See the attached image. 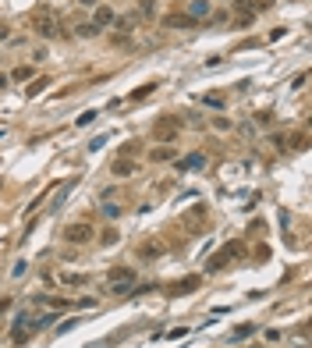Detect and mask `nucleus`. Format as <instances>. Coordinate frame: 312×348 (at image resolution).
<instances>
[{"label":"nucleus","instance_id":"f257e3e1","mask_svg":"<svg viewBox=\"0 0 312 348\" xmlns=\"http://www.w3.org/2000/svg\"><path fill=\"white\" fill-rule=\"evenodd\" d=\"M60 238H64L68 245H89V242L96 238V227H92L89 220H74V224H68V227L60 231Z\"/></svg>","mask_w":312,"mask_h":348},{"label":"nucleus","instance_id":"f03ea898","mask_svg":"<svg viewBox=\"0 0 312 348\" xmlns=\"http://www.w3.org/2000/svg\"><path fill=\"white\" fill-rule=\"evenodd\" d=\"M32 29L43 36V40H54V36H60V29H57V22H54V15H50V8H39V11L32 15Z\"/></svg>","mask_w":312,"mask_h":348},{"label":"nucleus","instance_id":"7ed1b4c3","mask_svg":"<svg viewBox=\"0 0 312 348\" xmlns=\"http://www.w3.org/2000/svg\"><path fill=\"white\" fill-rule=\"evenodd\" d=\"M234 256H245V245H242V242H230V245H224V249H220V252L210 259V266H206V270H210V274H216V270H224V266H227Z\"/></svg>","mask_w":312,"mask_h":348},{"label":"nucleus","instance_id":"20e7f679","mask_svg":"<svg viewBox=\"0 0 312 348\" xmlns=\"http://www.w3.org/2000/svg\"><path fill=\"white\" fill-rule=\"evenodd\" d=\"M174 135H178V121L174 118H160V121L152 125V139L156 142H170Z\"/></svg>","mask_w":312,"mask_h":348},{"label":"nucleus","instance_id":"39448f33","mask_svg":"<svg viewBox=\"0 0 312 348\" xmlns=\"http://www.w3.org/2000/svg\"><path fill=\"white\" fill-rule=\"evenodd\" d=\"M164 252H167V242H164V238H149V242H142V249H138V256H142L146 263L160 259Z\"/></svg>","mask_w":312,"mask_h":348},{"label":"nucleus","instance_id":"423d86ee","mask_svg":"<svg viewBox=\"0 0 312 348\" xmlns=\"http://www.w3.org/2000/svg\"><path fill=\"white\" fill-rule=\"evenodd\" d=\"M213 15V0H188V18L192 22H202Z\"/></svg>","mask_w":312,"mask_h":348},{"label":"nucleus","instance_id":"0eeeda50","mask_svg":"<svg viewBox=\"0 0 312 348\" xmlns=\"http://www.w3.org/2000/svg\"><path fill=\"white\" fill-rule=\"evenodd\" d=\"M110 22H114V8H106V4H96V15H92V25H96V29L103 32V29H106Z\"/></svg>","mask_w":312,"mask_h":348},{"label":"nucleus","instance_id":"6e6552de","mask_svg":"<svg viewBox=\"0 0 312 348\" xmlns=\"http://www.w3.org/2000/svg\"><path fill=\"white\" fill-rule=\"evenodd\" d=\"M192 167H206V153H188L184 160H178V171H192Z\"/></svg>","mask_w":312,"mask_h":348},{"label":"nucleus","instance_id":"1a4fd4ad","mask_svg":"<svg viewBox=\"0 0 312 348\" xmlns=\"http://www.w3.org/2000/svg\"><path fill=\"white\" fill-rule=\"evenodd\" d=\"M114 174H117V178H132V174H138V164L117 157V160H114Z\"/></svg>","mask_w":312,"mask_h":348},{"label":"nucleus","instance_id":"9d476101","mask_svg":"<svg viewBox=\"0 0 312 348\" xmlns=\"http://www.w3.org/2000/svg\"><path fill=\"white\" fill-rule=\"evenodd\" d=\"M149 160H152V164H167V160H174V146H167V142L156 146V149L149 153Z\"/></svg>","mask_w":312,"mask_h":348},{"label":"nucleus","instance_id":"9b49d317","mask_svg":"<svg viewBox=\"0 0 312 348\" xmlns=\"http://www.w3.org/2000/svg\"><path fill=\"white\" fill-rule=\"evenodd\" d=\"M164 25H167V29H192L195 22H192L188 15H167V18H164Z\"/></svg>","mask_w":312,"mask_h":348},{"label":"nucleus","instance_id":"f8f14e48","mask_svg":"<svg viewBox=\"0 0 312 348\" xmlns=\"http://www.w3.org/2000/svg\"><path fill=\"white\" fill-rule=\"evenodd\" d=\"M74 36H82V40H92V36H100V29L92 22H82V25H74Z\"/></svg>","mask_w":312,"mask_h":348},{"label":"nucleus","instance_id":"ddd939ff","mask_svg":"<svg viewBox=\"0 0 312 348\" xmlns=\"http://www.w3.org/2000/svg\"><path fill=\"white\" fill-rule=\"evenodd\" d=\"M248 334H256V323H242L238 330H234V334H230V344H238V341H245Z\"/></svg>","mask_w":312,"mask_h":348},{"label":"nucleus","instance_id":"4468645a","mask_svg":"<svg viewBox=\"0 0 312 348\" xmlns=\"http://www.w3.org/2000/svg\"><path fill=\"white\" fill-rule=\"evenodd\" d=\"M199 281H202V277H184L174 291H178V295H188V291H195V284H199Z\"/></svg>","mask_w":312,"mask_h":348},{"label":"nucleus","instance_id":"2eb2a0df","mask_svg":"<svg viewBox=\"0 0 312 348\" xmlns=\"http://www.w3.org/2000/svg\"><path fill=\"white\" fill-rule=\"evenodd\" d=\"M46 86H50V79H39V82H28V89H25V93H28V96H39Z\"/></svg>","mask_w":312,"mask_h":348},{"label":"nucleus","instance_id":"dca6fc26","mask_svg":"<svg viewBox=\"0 0 312 348\" xmlns=\"http://www.w3.org/2000/svg\"><path fill=\"white\" fill-rule=\"evenodd\" d=\"M86 274H60V284H86Z\"/></svg>","mask_w":312,"mask_h":348},{"label":"nucleus","instance_id":"f3484780","mask_svg":"<svg viewBox=\"0 0 312 348\" xmlns=\"http://www.w3.org/2000/svg\"><path fill=\"white\" fill-rule=\"evenodd\" d=\"M138 11H142L146 18H152V15H156V0H138Z\"/></svg>","mask_w":312,"mask_h":348},{"label":"nucleus","instance_id":"a211bd4d","mask_svg":"<svg viewBox=\"0 0 312 348\" xmlns=\"http://www.w3.org/2000/svg\"><path fill=\"white\" fill-rule=\"evenodd\" d=\"M54 320H57V313H46V316H39V320L32 323V330H43V327H50Z\"/></svg>","mask_w":312,"mask_h":348},{"label":"nucleus","instance_id":"6ab92c4d","mask_svg":"<svg viewBox=\"0 0 312 348\" xmlns=\"http://www.w3.org/2000/svg\"><path fill=\"white\" fill-rule=\"evenodd\" d=\"M152 89H156V82H146V86H138V89L132 93V100H142V96H149Z\"/></svg>","mask_w":312,"mask_h":348},{"label":"nucleus","instance_id":"aec40b11","mask_svg":"<svg viewBox=\"0 0 312 348\" xmlns=\"http://www.w3.org/2000/svg\"><path fill=\"white\" fill-rule=\"evenodd\" d=\"M138 153V142H124V149H121V160H132Z\"/></svg>","mask_w":312,"mask_h":348},{"label":"nucleus","instance_id":"412c9836","mask_svg":"<svg viewBox=\"0 0 312 348\" xmlns=\"http://www.w3.org/2000/svg\"><path fill=\"white\" fill-rule=\"evenodd\" d=\"M114 242H117V231H114V227H106L103 235H100V245H114Z\"/></svg>","mask_w":312,"mask_h":348},{"label":"nucleus","instance_id":"4be33fe9","mask_svg":"<svg viewBox=\"0 0 312 348\" xmlns=\"http://www.w3.org/2000/svg\"><path fill=\"white\" fill-rule=\"evenodd\" d=\"M96 121V110H86V114H78L74 118V125H92Z\"/></svg>","mask_w":312,"mask_h":348},{"label":"nucleus","instance_id":"5701e85b","mask_svg":"<svg viewBox=\"0 0 312 348\" xmlns=\"http://www.w3.org/2000/svg\"><path fill=\"white\" fill-rule=\"evenodd\" d=\"M248 4H252V11L259 15V11H270V8H273V0H248Z\"/></svg>","mask_w":312,"mask_h":348},{"label":"nucleus","instance_id":"b1692460","mask_svg":"<svg viewBox=\"0 0 312 348\" xmlns=\"http://www.w3.org/2000/svg\"><path fill=\"white\" fill-rule=\"evenodd\" d=\"M28 75H32V68H28V64H22V68H14V75H11V79H18V82H25Z\"/></svg>","mask_w":312,"mask_h":348},{"label":"nucleus","instance_id":"393cba45","mask_svg":"<svg viewBox=\"0 0 312 348\" xmlns=\"http://www.w3.org/2000/svg\"><path fill=\"white\" fill-rule=\"evenodd\" d=\"M202 103L213 107V110H220V107H224V96H202Z\"/></svg>","mask_w":312,"mask_h":348},{"label":"nucleus","instance_id":"a878e982","mask_svg":"<svg viewBox=\"0 0 312 348\" xmlns=\"http://www.w3.org/2000/svg\"><path fill=\"white\" fill-rule=\"evenodd\" d=\"M78 327V316H71V320H64L60 327H57V334H68V330H74Z\"/></svg>","mask_w":312,"mask_h":348},{"label":"nucleus","instance_id":"bb28decb","mask_svg":"<svg viewBox=\"0 0 312 348\" xmlns=\"http://www.w3.org/2000/svg\"><path fill=\"white\" fill-rule=\"evenodd\" d=\"M103 213L114 220V217H121V206H114V203H103Z\"/></svg>","mask_w":312,"mask_h":348},{"label":"nucleus","instance_id":"cd10ccee","mask_svg":"<svg viewBox=\"0 0 312 348\" xmlns=\"http://www.w3.org/2000/svg\"><path fill=\"white\" fill-rule=\"evenodd\" d=\"M213 128H216V132H230V121H227V118H213Z\"/></svg>","mask_w":312,"mask_h":348},{"label":"nucleus","instance_id":"c85d7f7f","mask_svg":"<svg viewBox=\"0 0 312 348\" xmlns=\"http://www.w3.org/2000/svg\"><path fill=\"white\" fill-rule=\"evenodd\" d=\"M103 146H106V135H100V139H92V142H89V149H92V153H96V149H103Z\"/></svg>","mask_w":312,"mask_h":348},{"label":"nucleus","instance_id":"c756f323","mask_svg":"<svg viewBox=\"0 0 312 348\" xmlns=\"http://www.w3.org/2000/svg\"><path fill=\"white\" fill-rule=\"evenodd\" d=\"M256 259H259V263H266V259H270V249H266V245H259V249H256Z\"/></svg>","mask_w":312,"mask_h":348},{"label":"nucleus","instance_id":"7c9ffc66","mask_svg":"<svg viewBox=\"0 0 312 348\" xmlns=\"http://www.w3.org/2000/svg\"><path fill=\"white\" fill-rule=\"evenodd\" d=\"M305 82H308V75H305V71H302V75H294V82H291V86H294V89H302V86H305Z\"/></svg>","mask_w":312,"mask_h":348},{"label":"nucleus","instance_id":"2f4dec72","mask_svg":"<svg viewBox=\"0 0 312 348\" xmlns=\"http://www.w3.org/2000/svg\"><path fill=\"white\" fill-rule=\"evenodd\" d=\"M25 270H28V263H25V259H18V263H14V277H22Z\"/></svg>","mask_w":312,"mask_h":348},{"label":"nucleus","instance_id":"473e14b6","mask_svg":"<svg viewBox=\"0 0 312 348\" xmlns=\"http://www.w3.org/2000/svg\"><path fill=\"white\" fill-rule=\"evenodd\" d=\"M8 36H11V29H8V25H0V40H8Z\"/></svg>","mask_w":312,"mask_h":348},{"label":"nucleus","instance_id":"72a5a7b5","mask_svg":"<svg viewBox=\"0 0 312 348\" xmlns=\"http://www.w3.org/2000/svg\"><path fill=\"white\" fill-rule=\"evenodd\" d=\"M78 4H86V8H92V4H96V0H78Z\"/></svg>","mask_w":312,"mask_h":348},{"label":"nucleus","instance_id":"f704fd0d","mask_svg":"<svg viewBox=\"0 0 312 348\" xmlns=\"http://www.w3.org/2000/svg\"><path fill=\"white\" fill-rule=\"evenodd\" d=\"M252 348H262V344H252Z\"/></svg>","mask_w":312,"mask_h":348},{"label":"nucleus","instance_id":"c9c22d12","mask_svg":"<svg viewBox=\"0 0 312 348\" xmlns=\"http://www.w3.org/2000/svg\"><path fill=\"white\" fill-rule=\"evenodd\" d=\"M0 185H4V181H0Z\"/></svg>","mask_w":312,"mask_h":348}]
</instances>
